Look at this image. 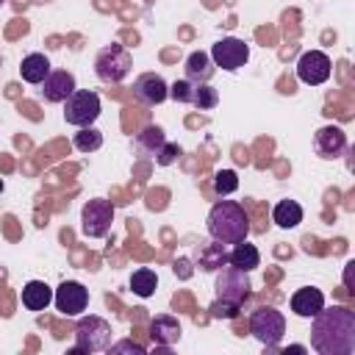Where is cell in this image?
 <instances>
[{
  "label": "cell",
  "mask_w": 355,
  "mask_h": 355,
  "mask_svg": "<svg viewBox=\"0 0 355 355\" xmlns=\"http://www.w3.org/2000/svg\"><path fill=\"white\" fill-rule=\"evenodd\" d=\"M53 302L64 316H78L89 308V288L78 280H64L53 291Z\"/></svg>",
  "instance_id": "9c48e42d"
},
{
  "label": "cell",
  "mask_w": 355,
  "mask_h": 355,
  "mask_svg": "<svg viewBox=\"0 0 355 355\" xmlns=\"http://www.w3.org/2000/svg\"><path fill=\"white\" fill-rule=\"evenodd\" d=\"M133 97L139 103H144V105H158V103H164L169 97V86H166V80L161 75L144 72V75H139L133 80Z\"/></svg>",
  "instance_id": "7c38bea8"
},
{
  "label": "cell",
  "mask_w": 355,
  "mask_h": 355,
  "mask_svg": "<svg viewBox=\"0 0 355 355\" xmlns=\"http://www.w3.org/2000/svg\"><path fill=\"white\" fill-rule=\"evenodd\" d=\"M155 286H158V275L153 269H147V266H141V269H136L130 275V288L139 297H150L155 291Z\"/></svg>",
  "instance_id": "cb8c5ba5"
},
{
  "label": "cell",
  "mask_w": 355,
  "mask_h": 355,
  "mask_svg": "<svg viewBox=\"0 0 355 355\" xmlns=\"http://www.w3.org/2000/svg\"><path fill=\"white\" fill-rule=\"evenodd\" d=\"M19 75H22V80L39 86V83L50 75V61H47V55H44V53H31V55H25V58H22V67H19Z\"/></svg>",
  "instance_id": "44dd1931"
},
{
  "label": "cell",
  "mask_w": 355,
  "mask_h": 355,
  "mask_svg": "<svg viewBox=\"0 0 355 355\" xmlns=\"http://www.w3.org/2000/svg\"><path fill=\"white\" fill-rule=\"evenodd\" d=\"M272 219H275V225H280V227H297L300 222H302V205L300 202H294V200H280L275 208H272Z\"/></svg>",
  "instance_id": "7402d4cb"
},
{
  "label": "cell",
  "mask_w": 355,
  "mask_h": 355,
  "mask_svg": "<svg viewBox=\"0 0 355 355\" xmlns=\"http://www.w3.org/2000/svg\"><path fill=\"white\" fill-rule=\"evenodd\" d=\"M216 103H219V94H216L214 86H208V83H191V100H189V105H194L200 111H208Z\"/></svg>",
  "instance_id": "d4e9b609"
},
{
  "label": "cell",
  "mask_w": 355,
  "mask_h": 355,
  "mask_svg": "<svg viewBox=\"0 0 355 355\" xmlns=\"http://www.w3.org/2000/svg\"><path fill=\"white\" fill-rule=\"evenodd\" d=\"M208 233L219 244H239L250 236V216L241 202L219 200L208 211Z\"/></svg>",
  "instance_id": "7a4b0ae2"
},
{
  "label": "cell",
  "mask_w": 355,
  "mask_h": 355,
  "mask_svg": "<svg viewBox=\"0 0 355 355\" xmlns=\"http://www.w3.org/2000/svg\"><path fill=\"white\" fill-rule=\"evenodd\" d=\"M239 308H241L239 302H230V300H219V297H216L208 311H211L214 319H233V316L239 313Z\"/></svg>",
  "instance_id": "83f0119b"
},
{
  "label": "cell",
  "mask_w": 355,
  "mask_h": 355,
  "mask_svg": "<svg viewBox=\"0 0 355 355\" xmlns=\"http://www.w3.org/2000/svg\"><path fill=\"white\" fill-rule=\"evenodd\" d=\"M250 333L269 349H275L286 336V319L277 308H255L250 316Z\"/></svg>",
  "instance_id": "277c9868"
},
{
  "label": "cell",
  "mask_w": 355,
  "mask_h": 355,
  "mask_svg": "<svg viewBox=\"0 0 355 355\" xmlns=\"http://www.w3.org/2000/svg\"><path fill=\"white\" fill-rule=\"evenodd\" d=\"M250 294V277L247 272L236 269V266H227L216 275V297L219 300H230V302H244Z\"/></svg>",
  "instance_id": "8fae6325"
},
{
  "label": "cell",
  "mask_w": 355,
  "mask_h": 355,
  "mask_svg": "<svg viewBox=\"0 0 355 355\" xmlns=\"http://www.w3.org/2000/svg\"><path fill=\"white\" fill-rule=\"evenodd\" d=\"M150 336H153L155 344H161V347H172V344L180 338V322H178L175 316H169V313H161V316L153 319V324H150Z\"/></svg>",
  "instance_id": "e0dca14e"
},
{
  "label": "cell",
  "mask_w": 355,
  "mask_h": 355,
  "mask_svg": "<svg viewBox=\"0 0 355 355\" xmlns=\"http://www.w3.org/2000/svg\"><path fill=\"white\" fill-rule=\"evenodd\" d=\"M227 263L236 266V269H241V272H252V269L261 263V252H258L255 244H250V241L244 239V241L233 244V250L227 252Z\"/></svg>",
  "instance_id": "ffe728a7"
},
{
  "label": "cell",
  "mask_w": 355,
  "mask_h": 355,
  "mask_svg": "<svg viewBox=\"0 0 355 355\" xmlns=\"http://www.w3.org/2000/svg\"><path fill=\"white\" fill-rule=\"evenodd\" d=\"M0 3H3V0H0Z\"/></svg>",
  "instance_id": "d6a6232c"
},
{
  "label": "cell",
  "mask_w": 355,
  "mask_h": 355,
  "mask_svg": "<svg viewBox=\"0 0 355 355\" xmlns=\"http://www.w3.org/2000/svg\"><path fill=\"white\" fill-rule=\"evenodd\" d=\"M330 72H333V64H330L327 53H322V50H308L297 61V78L302 83H308V86L324 83L330 78Z\"/></svg>",
  "instance_id": "30bf717a"
},
{
  "label": "cell",
  "mask_w": 355,
  "mask_h": 355,
  "mask_svg": "<svg viewBox=\"0 0 355 355\" xmlns=\"http://www.w3.org/2000/svg\"><path fill=\"white\" fill-rule=\"evenodd\" d=\"M225 261H227V252L222 250L219 241H216V244H202L200 252H197V263H200V269H205V272H216V269H222Z\"/></svg>",
  "instance_id": "603a6c76"
},
{
  "label": "cell",
  "mask_w": 355,
  "mask_h": 355,
  "mask_svg": "<svg viewBox=\"0 0 355 355\" xmlns=\"http://www.w3.org/2000/svg\"><path fill=\"white\" fill-rule=\"evenodd\" d=\"M169 97L175 100V103H186L189 105V100H191V80H175L172 86H169Z\"/></svg>",
  "instance_id": "f1b7e54d"
},
{
  "label": "cell",
  "mask_w": 355,
  "mask_h": 355,
  "mask_svg": "<svg viewBox=\"0 0 355 355\" xmlns=\"http://www.w3.org/2000/svg\"><path fill=\"white\" fill-rule=\"evenodd\" d=\"M50 302H53V288H50L44 280H28V283L22 286V305H25L28 311L39 313V311H44Z\"/></svg>",
  "instance_id": "2e32d148"
},
{
  "label": "cell",
  "mask_w": 355,
  "mask_h": 355,
  "mask_svg": "<svg viewBox=\"0 0 355 355\" xmlns=\"http://www.w3.org/2000/svg\"><path fill=\"white\" fill-rule=\"evenodd\" d=\"M0 191H3V180H0Z\"/></svg>",
  "instance_id": "1f68e13d"
},
{
  "label": "cell",
  "mask_w": 355,
  "mask_h": 355,
  "mask_svg": "<svg viewBox=\"0 0 355 355\" xmlns=\"http://www.w3.org/2000/svg\"><path fill=\"white\" fill-rule=\"evenodd\" d=\"M324 308V294L313 286H305V288H297L291 294V311L302 319H311L313 313H319Z\"/></svg>",
  "instance_id": "9a60e30c"
},
{
  "label": "cell",
  "mask_w": 355,
  "mask_h": 355,
  "mask_svg": "<svg viewBox=\"0 0 355 355\" xmlns=\"http://www.w3.org/2000/svg\"><path fill=\"white\" fill-rule=\"evenodd\" d=\"M239 189V175L233 172V169H219L216 175H214V191L219 194V197H227V194H233Z\"/></svg>",
  "instance_id": "4316f807"
},
{
  "label": "cell",
  "mask_w": 355,
  "mask_h": 355,
  "mask_svg": "<svg viewBox=\"0 0 355 355\" xmlns=\"http://www.w3.org/2000/svg\"><path fill=\"white\" fill-rule=\"evenodd\" d=\"M311 319V347L319 355H349L355 349V313L349 308H322Z\"/></svg>",
  "instance_id": "6da1fadb"
},
{
  "label": "cell",
  "mask_w": 355,
  "mask_h": 355,
  "mask_svg": "<svg viewBox=\"0 0 355 355\" xmlns=\"http://www.w3.org/2000/svg\"><path fill=\"white\" fill-rule=\"evenodd\" d=\"M166 144V136H164V130L158 128V125H150V128H144L141 133H136V139H133V147H136V153L139 155H144V158H155L158 155V150Z\"/></svg>",
  "instance_id": "d6986e66"
},
{
  "label": "cell",
  "mask_w": 355,
  "mask_h": 355,
  "mask_svg": "<svg viewBox=\"0 0 355 355\" xmlns=\"http://www.w3.org/2000/svg\"><path fill=\"white\" fill-rule=\"evenodd\" d=\"M111 222H114V205L111 200H89L80 211V230L83 236L89 239H103L108 230H111Z\"/></svg>",
  "instance_id": "52a82bcc"
},
{
  "label": "cell",
  "mask_w": 355,
  "mask_h": 355,
  "mask_svg": "<svg viewBox=\"0 0 355 355\" xmlns=\"http://www.w3.org/2000/svg\"><path fill=\"white\" fill-rule=\"evenodd\" d=\"M208 55H211L214 67H222V69H227V72H236L239 67L247 64L250 47H247V42H241V39H236V36H225V39H219V42L211 47Z\"/></svg>",
  "instance_id": "ba28073f"
},
{
  "label": "cell",
  "mask_w": 355,
  "mask_h": 355,
  "mask_svg": "<svg viewBox=\"0 0 355 355\" xmlns=\"http://www.w3.org/2000/svg\"><path fill=\"white\" fill-rule=\"evenodd\" d=\"M111 347V324L100 316H83L75 327V355L78 352H100Z\"/></svg>",
  "instance_id": "5b68a950"
},
{
  "label": "cell",
  "mask_w": 355,
  "mask_h": 355,
  "mask_svg": "<svg viewBox=\"0 0 355 355\" xmlns=\"http://www.w3.org/2000/svg\"><path fill=\"white\" fill-rule=\"evenodd\" d=\"M103 147V133L97 130V128H80L78 133H75V150H80V153H94V150H100Z\"/></svg>",
  "instance_id": "484cf974"
},
{
  "label": "cell",
  "mask_w": 355,
  "mask_h": 355,
  "mask_svg": "<svg viewBox=\"0 0 355 355\" xmlns=\"http://www.w3.org/2000/svg\"><path fill=\"white\" fill-rule=\"evenodd\" d=\"M178 155H180V147H178V144H169V141H166V144H164V147L158 150V155H155V164H161V166H169V164H172V161H175Z\"/></svg>",
  "instance_id": "f546056e"
},
{
  "label": "cell",
  "mask_w": 355,
  "mask_h": 355,
  "mask_svg": "<svg viewBox=\"0 0 355 355\" xmlns=\"http://www.w3.org/2000/svg\"><path fill=\"white\" fill-rule=\"evenodd\" d=\"M130 67H133V58L122 44H108L94 58V72L105 83H122L128 78Z\"/></svg>",
  "instance_id": "3957f363"
},
{
  "label": "cell",
  "mask_w": 355,
  "mask_h": 355,
  "mask_svg": "<svg viewBox=\"0 0 355 355\" xmlns=\"http://www.w3.org/2000/svg\"><path fill=\"white\" fill-rule=\"evenodd\" d=\"M39 86H42V97L47 103H64L75 92V75L67 69H55V72L50 69V75Z\"/></svg>",
  "instance_id": "4fadbf2b"
},
{
  "label": "cell",
  "mask_w": 355,
  "mask_h": 355,
  "mask_svg": "<svg viewBox=\"0 0 355 355\" xmlns=\"http://www.w3.org/2000/svg\"><path fill=\"white\" fill-rule=\"evenodd\" d=\"M313 141H316V150H319L322 158H338L347 150V136H344V130L338 125L319 128L316 136H313Z\"/></svg>",
  "instance_id": "5bb4252c"
},
{
  "label": "cell",
  "mask_w": 355,
  "mask_h": 355,
  "mask_svg": "<svg viewBox=\"0 0 355 355\" xmlns=\"http://www.w3.org/2000/svg\"><path fill=\"white\" fill-rule=\"evenodd\" d=\"M108 349H111V352H136V355H144V352H147L141 344H136V341H130V338L116 341V344H111Z\"/></svg>",
  "instance_id": "4dcf8cb0"
},
{
  "label": "cell",
  "mask_w": 355,
  "mask_h": 355,
  "mask_svg": "<svg viewBox=\"0 0 355 355\" xmlns=\"http://www.w3.org/2000/svg\"><path fill=\"white\" fill-rule=\"evenodd\" d=\"M100 116V97L89 89H75L64 100V119L78 128H89Z\"/></svg>",
  "instance_id": "8992f818"
},
{
  "label": "cell",
  "mask_w": 355,
  "mask_h": 355,
  "mask_svg": "<svg viewBox=\"0 0 355 355\" xmlns=\"http://www.w3.org/2000/svg\"><path fill=\"white\" fill-rule=\"evenodd\" d=\"M214 78V61L208 53L202 50H194L189 58H186V80L191 83H208Z\"/></svg>",
  "instance_id": "ac0fdd59"
}]
</instances>
